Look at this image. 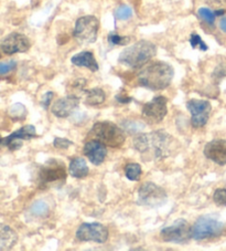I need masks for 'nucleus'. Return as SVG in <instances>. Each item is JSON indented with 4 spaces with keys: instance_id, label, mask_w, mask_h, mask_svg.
Masks as SVG:
<instances>
[{
    "instance_id": "obj_20",
    "label": "nucleus",
    "mask_w": 226,
    "mask_h": 251,
    "mask_svg": "<svg viewBox=\"0 0 226 251\" xmlns=\"http://www.w3.org/2000/svg\"><path fill=\"white\" fill-rule=\"evenodd\" d=\"M68 172L69 175L75 177V178H83V177L89 174L90 170L84 158L75 157L69 163Z\"/></svg>"
},
{
    "instance_id": "obj_24",
    "label": "nucleus",
    "mask_w": 226,
    "mask_h": 251,
    "mask_svg": "<svg viewBox=\"0 0 226 251\" xmlns=\"http://www.w3.org/2000/svg\"><path fill=\"white\" fill-rule=\"evenodd\" d=\"M198 14L200 18H201L203 21H205L207 25H214L215 19H216V15L214 11L208 9V8H200Z\"/></svg>"
},
{
    "instance_id": "obj_22",
    "label": "nucleus",
    "mask_w": 226,
    "mask_h": 251,
    "mask_svg": "<svg viewBox=\"0 0 226 251\" xmlns=\"http://www.w3.org/2000/svg\"><path fill=\"white\" fill-rule=\"evenodd\" d=\"M30 211H31L32 215L37 216V217H45V216L49 214L50 208L49 205H47L45 201H38L31 206Z\"/></svg>"
},
{
    "instance_id": "obj_15",
    "label": "nucleus",
    "mask_w": 226,
    "mask_h": 251,
    "mask_svg": "<svg viewBox=\"0 0 226 251\" xmlns=\"http://www.w3.org/2000/svg\"><path fill=\"white\" fill-rule=\"evenodd\" d=\"M65 177H67V173H65L63 163L50 161L46 165L41 168L40 179L45 184L63 180L65 179Z\"/></svg>"
},
{
    "instance_id": "obj_23",
    "label": "nucleus",
    "mask_w": 226,
    "mask_h": 251,
    "mask_svg": "<svg viewBox=\"0 0 226 251\" xmlns=\"http://www.w3.org/2000/svg\"><path fill=\"white\" fill-rule=\"evenodd\" d=\"M141 167L139 164H128L125 167V174L126 177L130 180H138L141 176Z\"/></svg>"
},
{
    "instance_id": "obj_26",
    "label": "nucleus",
    "mask_w": 226,
    "mask_h": 251,
    "mask_svg": "<svg viewBox=\"0 0 226 251\" xmlns=\"http://www.w3.org/2000/svg\"><path fill=\"white\" fill-rule=\"evenodd\" d=\"M129 41V37H121L116 32H111L108 34V42H110L112 46H125L128 45Z\"/></svg>"
},
{
    "instance_id": "obj_29",
    "label": "nucleus",
    "mask_w": 226,
    "mask_h": 251,
    "mask_svg": "<svg viewBox=\"0 0 226 251\" xmlns=\"http://www.w3.org/2000/svg\"><path fill=\"white\" fill-rule=\"evenodd\" d=\"M17 67L15 60H7V61L0 62V75H7L12 72Z\"/></svg>"
},
{
    "instance_id": "obj_3",
    "label": "nucleus",
    "mask_w": 226,
    "mask_h": 251,
    "mask_svg": "<svg viewBox=\"0 0 226 251\" xmlns=\"http://www.w3.org/2000/svg\"><path fill=\"white\" fill-rule=\"evenodd\" d=\"M157 53V48L149 41L142 40L130 46L120 53L119 63L133 69L142 68Z\"/></svg>"
},
{
    "instance_id": "obj_6",
    "label": "nucleus",
    "mask_w": 226,
    "mask_h": 251,
    "mask_svg": "<svg viewBox=\"0 0 226 251\" xmlns=\"http://www.w3.org/2000/svg\"><path fill=\"white\" fill-rule=\"evenodd\" d=\"M139 204L149 207H159L167 201V193L164 189L154 183H145L138 190Z\"/></svg>"
},
{
    "instance_id": "obj_4",
    "label": "nucleus",
    "mask_w": 226,
    "mask_h": 251,
    "mask_svg": "<svg viewBox=\"0 0 226 251\" xmlns=\"http://www.w3.org/2000/svg\"><path fill=\"white\" fill-rule=\"evenodd\" d=\"M90 136L94 138V141L102 143L105 146L119 149L125 143V134L123 129L117 125L111 122H99L96 123L90 129Z\"/></svg>"
},
{
    "instance_id": "obj_1",
    "label": "nucleus",
    "mask_w": 226,
    "mask_h": 251,
    "mask_svg": "<svg viewBox=\"0 0 226 251\" xmlns=\"http://www.w3.org/2000/svg\"><path fill=\"white\" fill-rule=\"evenodd\" d=\"M134 146L145 161H160L175 153L179 143L166 131L159 129L136 136Z\"/></svg>"
},
{
    "instance_id": "obj_19",
    "label": "nucleus",
    "mask_w": 226,
    "mask_h": 251,
    "mask_svg": "<svg viewBox=\"0 0 226 251\" xmlns=\"http://www.w3.org/2000/svg\"><path fill=\"white\" fill-rule=\"evenodd\" d=\"M17 241H18V236L14 229L7 225L0 224V251L12 249Z\"/></svg>"
},
{
    "instance_id": "obj_33",
    "label": "nucleus",
    "mask_w": 226,
    "mask_h": 251,
    "mask_svg": "<svg viewBox=\"0 0 226 251\" xmlns=\"http://www.w3.org/2000/svg\"><path fill=\"white\" fill-rule=\"evenodd\" d=\"M220 28L222 31H223L224 33H226V17H224V18H222L221 21H220Z\"/></svg>"
},
{
    "instance_id": "obj_10",
    "label": "nucleus",
    "mask_w": 226,
    "mask_h": 251,
    "mask_svg": "<svg viewBox=\"0 0 226 251\" xmlns=\"http://www.w3.org/2000/svg\"><path fill=\"white\" fill-rule=\"evenodd\" d=\"M77 239L81 241H94L104 244L108 239L107 228L102 224H82L76 231Z\"/></svg>"
},
{
    "instance_id": "obj_11",
    "label": "nucleus",
    "mask_w": 226,
    "mask_h": 251,
    "mask_svg": "<svg viewBox=\"0 0 226 251\" xmlns=\"http://www.w3.org/2000/svg\"><path fill=\"white\" fill-rule=\"evenodd\" d=\"M30 47H31V43H30L28 37L18 32L8 34L0 42V48H1L3 53L6 54L27 52Z\"/></svg>"
},
{
    "instance_id": "obj_5",
    "label": "nucleus",
    "mask_w": 226,
    "mask_h": 251,
    "mask_svg": "<svg viewBox=\"0 0 226 251\" xmlns=\"http://www.w3.org/2000/svg\"><path fill=\"white\" fill-rule=\"evenodd\" d=\"M99 21L94 16H84L77 19L74 28V38L82 45H89L96 41Z\"/></svg>"
},
{
    "instance_id": "obj_17",
    "label": "nucleus",
    "mask_w": 226,
    "mask_h": 251,
    "mask_svg": "<svg viewBox=\"0 0 226 251\" xmlns=\"http://www.w3.org/2000/svg\"><path fill=\"white\" fill-rule=\"evenodd\" d=\"M84 154L94 165H101L107 155L106 146L97 141H90L84 146Z\"/></svg>"
},
{
    "instance_id": "obj_25",
    "label": "nucleus",
    "mask_w": 226,
    "mask_h": 251,
    "mask_svg": "<svg viewBox=\"0 0 226 251\" xmlns=\"http://www.w3.org/2000/svg\"><path fill=\"white\" fill-rule=\"evenodd\" d=\"M9 114L11 115V118L17 120H23L25 118V115H27V110H25V107L23 104L16 103L14 106L10 107Z\"/></svg>"
},
{
    "instance_id": "obj_16",
    "label": "nucleus",
    "mask_w": 226,
    "mask_h": 251,
    "mask_svg": "<svg viewBox=\"0 0 226 251\" xmlns=\"http://www.w3.org/2000/svg\"><path fill=\"white\" fill-rule=\"evenodd\" d=\"M79 103L80 100L75 95H68L67 98L60 99L56 102H54L51 111L58 118L64 119L72 114V112L79 106Z\"/></svg>"
},
{
    "instance_id": "obj_31",
    "label": "nucleus",
    "mask_w": 226,
    "mask_h": 251,
    "mask_svg": "<svg viewBox=\"0 0 226 251\" xmlns=\"http://www.w3.org/2000/svg\"><path fill=\"white\" fill-rule=\"evenodd\" d=\"M54 147L59 150H67L69 145H72V142L67 140V138H60L56 137L53 142Z\"/></svg>"
},
{
    "instance_id": "obj_13",
    "label": "nucleus",
    "mask_w": 226,
    "mask_h": 251,
    "mask_svg": "<svg viewBox=\"0 0 226 251\" xmlns=\"http://www.w3.org/2000/svg\"><path fill=\"white\" fill-rule=\"evenodd\" d=\"M36 136V127L32 126V125H25V126L21 127L18 131L10 134L9 136L0 138V147L6 146L11 151L18 150L23 146V141L31 140V138Z\"/></svg>"
},
{
    "instance_id": "obj_8",
    "label": "nucleus",
    "mask_w": 226,
    "mask_h": 251,
    "mask_svg": "<svg viewBox=\"0 0 226 251\" xmlns=\"http://www.w3.org/2000/svg\"><path fill=\"white\" fill-rule=\"evenodd\" d=\"M224 229V225L212 218H200L192 227V238L195 240H203L207 238L220 236Z\"/></svg>"
},
{
    "instance_id": "obj_7",
    "label": "nucleus",
    "mask_w": 226,
    "mask_h": 251,
    "mask_svg": "<svg viewBox=\"0 0 226 251\" xmlns=\"http://www.w3.org/2000/svg\"><path fill=\"white\" fill-rule=\"evenodd\" d=\"M163 241L176 242V244H185L192 238V227L183 219H179L167 228H163L160 233Z\"/></svg>"
},
{
    "instance_id": "obj_12",
    "label": "nucleus",
    "mask_w": 226,
    "mask_h": 251,
    "mask_svg": "<svg viewBox=\"0 0 226 251\" xmlns=\"http://www.w3.org/2000/svg\"><path fill=\"white\" fill-rule=\"evenodd\" d=\"M168 100L163 97L155 98L153 101L146 103L142 107V115L153 123H159L168 113Z\"/></svg>"
},
{
    "instance_id": "obj_18",
    "label": "nucleus",
    "mask_w": 226,
    "mask_h": 251,
    "mask_svg": "<svg viewBox=\"0 0 226 251\" xmlns=\"http://www.w3.org/2000/svg\"><path fill=\"white\" fill-rule=\"evenodd\" d=\"M71 62L76 67L88 68L92 72H96L98 70V64L96 62L94 54L90 51H83L75 55H73Z\"/></svg>"
},
{
    "instance_id": "obj_2",
    "label": "nucleus",
    "mask_w": 226,
    "mask_h": 251,
    "mask_svg": "<svg viewBox=\"0 0 226 251\" xmlns=\"http://www.w3.org/2000/svg\"><path fill=\"white\" fill-rule=\"evenodd\" d=\"M173 75L175 71L170 64L158 61L150 63L139 72L138 82L147 89L158 91L170 85Z\"/></svg>"
},
{
    "instance_id": "obj_28",
    "label": "nucleus",
    "mask_w": 226,
    "mask_h": 251,
    "mask_svg": "<svg viewBox=\"0 0 226 251\" xmlns=\"http://www.w3.org/2000/svg\"><path fill=\"white\" fill-rule=\"evenodd\" d=\"M115 16L117 19L119 20H127L130 17L133 16V9L129 6H120L117 8V10L115 11Z\"/></svg>"
},
{
    "instance_id": "obj_9",
    "label": "nucleus",
    "mask_w": 226,
    "mask_h": 251,
    "mask_svg": "<svg viewBox=\"0 0 226 251\" xmlns=\"http://www.w3.org/2000/svg\"><path fill=\"white\" fill-rule=\"evenodd\" d=\"M186 107H188L191 115H192L191 124H192L193 127H203L207 123L212 111L210 102L204 101V100H190L186 103Z\"/></svg>"
},
{
    "instance_id": "obj_30",
    "label": "nucleus",
    "mask_w": 226,
    "mask_h": 251,
    "mask_svg": "<svg viewBox=\"0 0 226 251\" xmlns=\"http://www.w3.org/2000/svg\"><path fill=\"white\" fill-rule=\"evenodd\" d=\"M213 201L216 205L226 206V188H219L215 190Z\"/></svg>"
},
{
    "instance_id": "obj_27",
    "label": "nucleus",
    "mask_w": 226,
    "mask_h": 251,
    "mask_svg": "<svg viewBox=\"0 0 226 251\" xmlns=\"http://www.w3.org/2000/svg\"><path fill=\"white\" fill-rule=\"evenodd\" d=\"M190 45H191V47L193 48V49H197V48H199V49L201 51H206L208 49L207 46L205 45V42H204L201 39V37H200L199 34L195 33V32L191 34Z\"/></svg>"
},
{
    "instance_id": "obj_14",
    "label": "nucleus",
    "mask_w": 226,
    "mask_h": 251,
    "mask_svg": "<svg viewBox=\"0 0 226 251\" xmlns=\"http://www.w3.org/2000/svg\"><path fill=\"white\" fill-rule=\"evenodd\" d=\"M204 155L217 165H226V140L217 138L208 142L204 147Z\"/></svg>"
},
{
    "instance_id": "obj_32",
    "label": "nucleus",
    "mask_w": 226,
    "mask_h": 251,
    "mask_svg": "<svg viewBox=\"0 0 226 251\" xmlns=\"http://www.w3.org/2000/svg\"><path fill=\"white\" fill-rule=\"evenodd\" d=\"M53 92H47L45 93V95H43V101H42V105L45 107V109H47L49 107V105L51 104V100L52 98H53Z\"/></svg>"
},
{
    "instance_id": "obj_21",
    "label": "nucleus",
    "mask_w": 226,
    "mask_h": 251,
    "mask_svg": "<svg viewBox=\"0 0 226 251\" xmlns=\"http://www.w3.org/2000/svg\"><path fill=\"white\" fill-rule=\"evenodd\" d=\"M105 92L102 89H92L86 92V103L89 105H99L105 101Z\"/></svg>"
}]
</instances>
